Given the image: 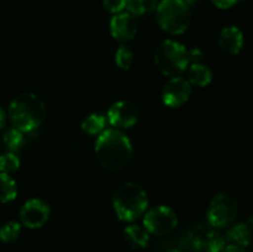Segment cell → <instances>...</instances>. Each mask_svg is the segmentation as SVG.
Instances as JSON below:
<instances>
[{
  "mask_svg": "<svg viewBox=\"0 0 253 252\" xmlns=\"http://www.w3.org/2000/svg\"><path fill=\"white\" fill-rule=\"evenodd\" d=\"M183 1L188 5H194V4H197V2H199L200 0H183Z\"/></svg>",
  "mask_w": 253,
  "mask_h": 252,
  "instance_id": "obj_29",
  "label": "cell"
},
{
  "mask_svg": "<svg viewBox=\"0 0 253 252\" xmlns=\"http://www.w3.org/2000/svg\"><path fill=\"white\" fill-rule=\"evenodd\" d=\"M157 0H127L126 7L133 16H142L157 9Z\"/></svg>",
  "mask_w": 253,
  "mask_h": 252,
  "instance_id": "obj_19",
  "label": "cell"
},
{
  "mask_svg": "<svg viewBox=\"0 0 253 252\" xmlns=\"http://www.w3.org/2000/svg\"><path fill=\"white\" fill-rule=\"evenodd\" d=\"M2 142L6 146L7 150L15 152V151L20 150L22 145H24V132H21V131L15 127L7 128L4 132V135H2Z\"/></svg>",
  "mask_w": 253,
  "mask_h": 252,
  "instance_id": "obj_20",
  "label": "cell"
},
{
  "mask_svg": "<svg viewBox=\"0 0 253 252\" xmlns=\"http://www.w3.org/2000/svg\"><path fill=\"white\" fill-rule=\"evenodd\" d=\"M212 73L205 64L190 63L188 66V79L190 84L197 86H207L211 83Z\"/></svg>",
  "mask_w": 253,
  "mask_h": 252,
  "instance_id": "obj_15",
  "label": "cell"
},
{
  "mask_svg": "<svg viewBox=\"0 0 253 252\" xmlns=\"http://www.w3.org/2000/svg\"><path fill=\"white\" fill-rule=\"evenodd\" d=\"M193 246L203 252H221L226 246V240L215 227L200 226L192 234Z\"/></svg>",
  "mask_w": 253,
  "mask_h": 252,
  "instance_id": "obj_11",
  "label": "cell"
},
{
  "mask_svg": "<svg viewBox=\"0 0 253 252\" xmlns=\"http://www.w3.org/2000/svg\"><path fill=\"white\" fill-rule=\"evenodd\" d=\"M219 44L226 53L237 54L244 47V34L236 26L224 27L220 32Z\"/></svg>",
  "mask_w": 253,
  "mask_h": 252,
  "instance_id": "obj_13",
  "label": "cell"
},
{
  "mask_svg": "<svg viewBox=\"0 0 253 252\" xmlns=\"http://www.w3.org/2000/svg\"><path fill=\"white\" fill-rule=\"evenodd\" d=\"M127 0H103V5L106 11L111 14H120L126 7Z\"/></svg>",
  "mask_w": 253,
  "mask_h": 252,
  "instance_id": "obj_24",
  "label": "cell"
},
{
  "mask_svg": "<svg viewBox=\"0 0 253 252\" xmlns=\"http://www.w3.org/2000/svg\"><path fill=\"white\" fill-rule=\"evenodd\" d=\"M115 62L119 68L125 69V71L130 69L133 63V54L130 47L126 46V44L119 46L118 51L115 53Z\"/></svg>",
  "mask_w": 253,
  "mask_h": 252,
  "instance_id": "obj_22",
  "label": "cell"
},
{
  "mask_svg": "<svg viewBox=\"0 0 253 252\" xmlns=\"http://www.w3.org/2000/svg\"><path fill=\"white\" fill-rule=\"evenodd\" d=\"M155 64L166 77H179L189 66L188 49L173 40H166L155 52Z\"/></svg>",
  "mask_w": 253,
  "mask_h": 252,
  "instance_id": "obj_5",
  "label": "cell"
},
{
  "mask_svg": "<svg viewBox=\"0 0 253 252\" xmlns=\"http://www.w3.org/2000/svg\"><path fill=\"white\" fill-rule=\"evenodd\" d=\"M124 236H125V241L132 250L145 249L150 242V234L147 232V230L135 224H131L125 227Z\"/></svg>",
  "mask_w": 253,
  "mask_h": 252,
  "instance_id": "obj_14",
  "label": "cell"
},
{
  "mask_svg": "<svg viewBox=\"0 0 253 252\" xmlns=\"http://www.w3.org/2000/svg\"><path fill=\"white\" fill-rule=\"evenodd\" d=\"M113 207L121 221L132 222L145 215L148 207V197L140 184L126 182L115 190Z\"/></svg>",
  "mask_w": 253,
  "mask_h": 252,
  "instance_id": "obj_3",
  "label": "cell"
},
{
  "mask_svg": "<svg viewBox=\"0 0 253 252\" xmlns=\"http://www.w3.org/2000/svg\"><path fill=\"white\" fill-rule=\"evenodd\" d=\"M221 252H246V251L244 250V247L237 246V245H234V244H230V245H226Z\"/></svg>",
  "mask_w": 253,
  "mask_h": 252,
  "instance_id": "obj_27",
  "label": "cell"
},
{
  "mask_svg": "<svg viewBox=\"0 0 253 252\" xmlns=\"http://www.w3.org/2000/svg\"><path fill=\"white\" fill-rule=\"evenodd\" d=\"M239 211L237 203L231 195L220 193L215 195L207 210V219L210 226L219 229L226 227L235 221Z\"/></svg>",
  "mask_w": 253,
  "mask_h": 252,
  "instance_id": "obj_6",
  "label": "cell"
},
{
  "mask_svg": "<svg viewBox=\"0 0 253 252\" xmlns=\"http://www.w3.org/2000/svg\"><path fill=\"white\" fill-rule=\"evenodd\" d=\"M157 24L169 35H180L187 31L192 21L189 5L183 0H162L157 5Z\"/></svg>",
  "mask_w": 253,
  "mask_h": 252,
  "instance_id": "obj_4",
  "label": "cell"
},
{
  "mask_svg": "<svg viewBox=\"0 0 253 252\" xmlns=\"http://www.w3.org/2000/svg\"><path fill=\"white\" fill-rule=\"evenodd\" d=\"M5 121H6V115H5V111L0 106V128L5 125Z\"/></svg>",
  "mask_w": 253,
  "mask_h": 252,
  "instance_id": "obj_28",
  "label": "cell"
},
{
  "mask_svg": "<svg viewBox=\"0 0 253 252\" xmlns=\"http://www.w3.org/2000/svg\"><path fill=\"white\" fill-rule=\"evenodd\" d=\"M192 84L182 77H173L166 83L162 90V100L169 108H179L189 100Z\"/></svg>",
  "mask_w": 253,
  "mask_h": 252,
  "instance_id": "obj_10",
  "label": "cell"
},
{
  "mask_svg": "<svg viewBox=\"0 0 253 252\" xmlns=\"http://www.w3.org/2000/svg\"><path fill=\"white\" fill-rule=\"evenodd\" d=\"M110 34L120 42L131 41L137 34V24L130 12L116 14L110 21Z\"/></svg>",
  "mask_w": 253,
  "mask_h": 252,
  "instance_id": "obj_12",
  "label": "cell"
},
{
  "mask_svg": "<svg viewBox=\"0 0 253 252\" xmlns=\"http://www.w3.org/2000/svg\"><path fill=\"white\" fill-rule=\"evenodd\" d=\"M21 234V225L16 221H7L0 227V240L5 244L16 241Z\"/></svg>",
  "mask_w": 253,
  "mask_h": 252,
  "instance_id": "obj_21",
  "label": "cell"
},
{
  "mask_svg": "<svg viewBox=\"0 0 253 252\" xmlns=\"http://www.w3.org/2000/svg\"><path fill=\"white\" fill-rule=\"evenodd\" d=\"M168 252H179V251H175V250H172V251H168Z\"/></svg>",
  "mask_w": 253,
  "mask_h": 252,
  "instance_id": "obj_30",
  "label": "cell"
},
{
  "mask_svg": "<svg viewBox=\"0 0 253 252\" xmlns=\"http://www.w3.org/2000/svg\"><path fill=\"white\" fill-rule=\"evenodd\" d=\"M178 217L173 209L166 205H158L147 210L143 215V227L148 234L165 236L177 227Z\"/></svg>",
  "mask_w": 253,
  "mask_h": 252,
  "instance_id": "obj_7",
  "label": "cell"
},
{
  "mask_svg": "<svg viewBox=\"0 0 253 252\" xmlns=\"http://www.w3.org/2000/svg\"><path fill=\"white\" fill-rule=\"evenodd\" d=\"M7 115L15 128L21 132H31L44 121L46 106L36 94L22 93L12 99Z\"/></svg>",
  "mask_w": 253,
  "mask_h": 252,
  "instance_id": "obj_2",
  "label": "cell"
},
{
  "mask_svg": "<svg viewBox=\"0 0 253 252\" xmlns=\"http://www.w3.org/2000/svg\"><path fill=\"white\" fill-rule=\"evenodd\" d=\"M106 119L101 114H90L82 123V131L86 135H99L105 130Z\"/></svg>",
  "mask_w": 253,
  "mask_h": 252,
  "instance_id": "obj_17",
  "label": "cell"
},
{
  "mask_svg": "<svg viewBox=\"0 0 253 252\" xmlns=\"http://www.w3.org/2000/svg\"><path fill=\"white\" fill-rule=\"evenodd\" d=\"M214 2V5L219 9H230L231 6H234L239 0H211Z\"/></svg>",
  "mask_w": 253,
  "mask_h": 252,
  "instance_id": "obj_26",
  "label": "cell"
},
{
  "mask_svg": "<svg viewBox=\"0 0 253 252\" xmlns=\"http://www.w3.org/2000/svg\"><path fill=\"white\" fill-rule=\"evenodd\" d=\"M140 118L138 106L133 101L120 100L113 104L108 111V121L115 128H130Z\"/></svg>",
  "mask_w": 253,
  "mask_h": 252,
  "instance_id": "obj_8",
  "label": "cell"
},
{
  "mask_svg": "<svg viewBox=\"0 0 253 252\" xmlns=\"http://www.w3.org/2000/svg\"><path fill=\"white\" fill-rule=\"evenodd\" d=\"M203 58V51L199 47H193L192 49H188V59L190 63H200Z\"/></svg>",
  "mask_w": 253,
  "mask_h": 252,
  "instance_id": "obj_25",
  "label": "cell"
},
{
  "mask_svg": "<svg viewBox=\"0 0 253 252\" xmlns=\"http://www.w3.org/2000/svg\"><path fill=\"white\" fill-rule=\"evenodd\" d=\"M20 160L15 153L9 152L0 155V173H9L15 172L19 169Z\"/></svg>",
  "mask_w": 253,
  "mask_h": 252,
  "instance_id": "obj_23",
  "label": "cell"
},
{
  "mask_svg": "<svg viewBox=\"0 0 253 252\" xmlns=\"http://www.w3.org/2000/svg\"><path fill=\"white\" fill-rule=\"evenodd\" d=\"M94 151L99 165L115 172L128 165L132 157V143L119 128H106L99 133Z\"/></svg>",
  "mask_w": 253,
  "mask_h": 252,
  "instance_id": "obj_1",
  "label": "cell"
},
{
  "mask_svg": "<svg viewBox=\"0 0 253 252\" xmlns=\"http://www.w3.org/2000/svg\"><path fill=\"white\" fill-rule=\"evenodd\" d=\"M17 195L16 182L6 173H0V203H9Z\"/></svg>",
  "mask_w": 253,
  "mask_h": 252,
  "instance_id": "obj_18",
  "label": "cell"
},
{
  "mask_svg": "<svg viewBox=\"0 0 253 252\" xmlns=\"http://www.w3.org/2000/svg\"><path fill=\"white\" fill-rule=\"evenodd\" d=\"M51 215L48 204L42 199H30L22 205L20 210V220L24 226L29 229H39L47 222Z\"/></svg>",
  "mask_w": 253,
  "mask_h": 252,
  "instance_id": "obj_9",
  "label": "cell"
},
{
  "mask_svg": "<svg viewBox=\"0 0 253 252\" xmlns=\"http://www.w3.org/2000/svg\"><path fill=\"white\" fill-rule=\"evenodd\" d=\"M226 239L231 244L247 247L252 241V230L247 224H237L227 231Z\"/></svg>",
  "mask_w": 253,
  "mask_h": 252,
  "instance_id": "obj_16",
  "label": "cell"
}]
</instances>
